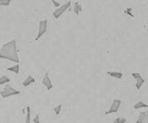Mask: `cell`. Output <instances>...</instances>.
Returning <instances> with one entry per match:
<instances>
[{"label": "cell", "mask_w": 148, "mask_h": 123, "mask_svg": "<svg viewBox=\"0 0 148 123\" xmlns=\"http://www.w3.org/2000/svg\"><path fill=\"white\" fill-rule=\"evenodd\" d=\"M0 58L7 59L12 62L19 63V56L17 55L16 40L12 39L5 43L0 50Z\"/></svg>", "instance_id": "obj_1"}, {"label": "cell", "mask_w": 148, "mask_h": 123, "mask_svg": "<svg viewBox=\"0 0 148 123\" xmlns=\"http://www.w3.org/2000/svg\"><path fill=\"white\" fill-rule=\"evenodd\" d=\"M20 94V91L14 89L10 85H7V86L0 92V94H1V96L3 98H8V97H10V96H16V94Z\"/></svg>", "instance_id": "obj_2"}, {"label": "cell", "mask_w": 148, "mask_h": 123, "mask_svg": "<svg viewBox=\"0 0 148 123\" xmlns=\"http://www.w3.org/2000/svg\"><path fill=\"white\" fill-rule=\"evenodd\" d=\"M71 6V1H68L67 3H65V4L63 5H61V6H59V7L56 9V10L53 12V17L56 18V19H58L59 17L61 16L62 14H64V12H66L69 9V7Z\"/></svg>", "instance_id": "obj_3"}, {"label": "cell", "mask_w": 148, "mask_h": 123, "mask_svg": "<svg viewBox=\"0 0 148 123\" xmlns=\"http://www.w3.org/2000/svg\"><path fill=\"white\" fill-rule=\"evenodd\" d=\"M47 27H48V21H47V19L39 21V24H38V33H37V36L36 37V40H38L40 37L46 33Z\"/></svg>", "instance_id": "obj_4"}, {"label": "cell", "mask_w": 148, "mask_h": 123, "mask_svg": "<svg viewBox=\"0 0 148 123\" xmlns=\"http://www.w3.org/2000/svg\"><path fill=\"white\" fill-rule=\"evenodd\" d=\"M121 101L119 99H114V100H113L112 104H111V106H110L109 110L105 113H106V115H110V113H116L119 111V107H121Z\"/></svg>", "instance_id": "obj_5"}, {"label": "cell", "mask_w": 148, "mask_h": 123, "mask_svg": "<svg viewBox=\"0 0 148 123\" xmlns=\"http://www.w3.org/2000/svg\"><path fill=\"white\" fill-rule=\"evenodd\" d=\"M42 84L46 87V89L48 91H51L53 88V85L52 83V80H51V78H50V77H49L48 72H46V74H44V77L42 79Z\"/></svg>", "instance_id": "obj_6"}, {"label": "cell", "mask_w": 148, "mask_h": 123, "mask_svg": "<svg viewBox=\"0 0 148 123\" xmlns=\"http://www.w3.org/2000/svg\"><path fill=\"white\" fill-rule=\"evenodd\" d=\"M148 123V113H140V116H138L137 123Z\"/></svg>", "instance_id": "obj_7"}, {"label": "cell", "mask_w": 148, "mask_h": 123, "mask_svg": "<svg viewBox=\"0 0 148 123\" xmlns=\"http://www.w3.org/2000/svg\"><path fill=\"white\" fill-rule=\"evenodd\" d=\"M34 82H36V79H34V77H33V75H28V77H26V79L23 81L22 85H23L24 87H28L29 85H31L32 83H34Z\"/></svg>", "instance_id": "obj_8"}, {"label": "cell", "mask_w": 148, "mask_h": 123, "mask_svg": "<svg viewBox=\"0 0 148 123\" xmlns=\"http://www.w3.org/2000/svg\"><path fill=\"white\" fill-rule=\"evenodd\" d=\"M107 74H108V75H110V77L118 78V79H121L122 77H123L122 72H111L110 71V72H107Z\"/></svg>", "instance_id": "obj_9"}, {"label": "cell", "mask_w": 148, "mask_h": 123, "mask_svg": "<svg viewBox=\"0 0 148 123\" xmlns=\"http://www.w3.org/2000/svg\"><path fill=\"white\" fill-rule=\"evenodd\" d=\"M81 11H82V7H81V5L79 4V2H75V6H74V12L75 14L78 15L81 12Z\"/></svg>", "instance_id": "obj_10"}, {"label": "cell", "mask_w": 148, "mask_h": 123, "mask_svg": "<svg viewBox=\"0 0 148 123\" xmlns=\"http://www.w3.org/2000/svg\"><path fill=\"white\" fill-rule=\"evenodd\" d=\"M140 108H148V104H145L143 101H138L134 105V109H140Z\"/></svg>", "instance_id": "obj_11"}, {"label": "cell", "mask_w": 148, "mask_h": 123, "mask_svg": "<svg viewBox=\"0 0 148 123\" xmlns=\"http://www.w3.org/2000/svg\"><path fill=\"white\" fill-rule=\"evenodd\" d=\"M7 70L8 71H10V72H15V74H19V64L18 63H16L14 66H12V67L11 68H7Z\"/></svg>", "instance_id": "obj_12"}, {"label": "cell", "mask_w": 148, "mask_h": 123, "mask_svg": "<svg viewBox=\"0 0 148 123\" xmlns=\"http://www.w3.org/2000/svg\"><path fill=\"white\" fill-rule=\"evenodd\" d=\"M145 83V79H144V78H140V79H137V84H136V88L138 90H140V88H141V86H143V85Z\"/></svg>", "instance_id": "obj_13"}, {"label": "cell", "mask_w": 148, "mask_h": 123, "mask_svg": "<svg viewBox=\"0 0 148 123\" xmlns=\"http://www.w3.org/2000/svg\"><path fill=\"white\" fill-rule=\"evenodd\" d=\"M10 81H11V79L7 77V75H1V77H0V85L9 83Z\"/></svg>", "instance_id": "obj_14"}, {"label": "cell", "mask_w": 148, "mask_h": 123, "mask_svg": "<svg viewBox=\"0 0 148 123\" xmlns=\"http://www.w3.org/2000/svg\"><path fill=\"white\" fill-rule=\"evenodd\" d=\"M26 111H27L26 123H30V122H31V108H30V106H27Z\"/></svg>", "instance_id": "obj_15"}, {"label": "cell", "mask_w": 148, "mask_h": 123, "mask_svg": "<svg viewBox=\"0 0 148 123\" xmlns=\"http://www.w3.org/2000/svg\"><path fill=\"white\" fill-rule=\"evenodd\" d=\"M12 0H0V6H5V7H7L11 4Z\"/></svg>", "instance_id": "obj_16"}, {"label": "cell", "mask_w": 148, "mask_h": 123, "mask_svg": "<svg viewBox=\"0 0 148 123\" xmlns=\"http://www.w3.org/2000/svg\"><path fill=\"white\" fill-rule=\"evenodd\" d=\"M131 75L135 78V79H140V78L143 77L140 75V72H132V74H131Z\"/></svg>", "instance_id": "obj_17"}, {"label": "cell", "mask_w": 148, "mask_h": 123, "mask_svg": "<svg viewBox=\"0 0 148 123\" xmlns=\"http://www.w3.org/2000/svg\"><path fill=\"white\" fill-rule=\"evenodd\" d=\"M61 108H62V105H61V104H59V105H58L55 109H53L56 115H59V113H60V111H61Z\"/></svg>", "instance_id": "obj_18"}, {"label": "cell", "mask_w": 148, "mask_h": 123, "mask_svg": "<svg viewBox=\"0 0 148 123\" xmlns=\"http://www.w3.org/2000/svg\"><path fill=\"white\" fill-rule=\"evenodd\" d=\"M33 122L34 123H39L40 121H39V115L37 113V115L34 116V118L33 119Z\"/></svg>", "instance_id": "obj_19"}, {"label": "cell", "mask_w": 148, "mask_h": 123, "mask_svg": "<svg viewBox=\"0 0 148 123\" xmlns=\"http://www.w3.org/2000/svg\"><path fill=\"white\" fill-rule=\"evenodd\" d=\"M52 2H53V6H55V7H56V8H58L59 6H60V4H59L58 1H56V0H52Z\"/></svg>", "instance_id": "obj_20"}, {"label": "cell", "mask_w": 148, "mask_h": 123, "mask_svg": "<svg viewBox=\"0 0 148 123\" xmlns=\"http://www.w3.org/2000/svg\"><path fill=\"white\" fill-rule=\"evenodd\" d=\"M124 122H126V118H121V120H119V123H124Z\"/></svg>", "instance_id": "obj_21"}, {"label": "cell", "mask_w": 148, "mask_h": 123, "mask_svg": "<svg viewBox=\"0 0 148 123\" xmlns=\"http://www.w3.org/2000/svg\"><path fill=\"white\" fill-rule=\"evenodd\" d=\"M119 120H121V118H116V120L114 121V122H115V123H119Z\"/></svg>", "instance_id": "obj_22"}]
</instances>
